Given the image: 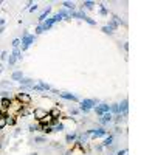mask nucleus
<instances>
[{
    "label": "nucleus",
    "mask_w": 155,
    "mask_h": 155,
    "mask_svg": "<svg viewBox=\"0 0 155 155\" xmlns=\"http://www.w3.org/2000/svg\"><path fill=\"white\" fill-rule=\"evenodd\" d=\"M99 104V99H93V98H87V99H81L79 101V112L84 115H89L90 110H93L95 106Z\"/></svg>",
    "instance_id": "f257e3e1"
},
{
    "label": "nucleus",
    "mask_w": 155,
    "mask_h": 155,
    "mask_svg": "<svg viewBox=\"0 0 155 155\" xmlns=\"http://www.w3.org/2000/svg\"><path fill=\"white\" fill-rule=\"evenodd\" d=\"M85 134H87L90 136V140H96V138H106V136L109 135V130L106 129V127H92V129L85 130Z\"/></svg>",
    "instance_id": "f03ea898"
},
{
    "label": "nucleus",
    "mask_w": 155,
    "mask_h": 155,
    "mask_svg": "<svg viewBox=\"0 0 155 155\" xmlns=\"http://www.w3.org/2000/svg\"><path fill=\"white\" fill-rule=\"evenodd\" d=\"M34 40H36V36L30 34L28 31H25V33L22 34V39H20V45H22V50H20V51H26V50L30 48V45L34 44Z\"/></svg>",
    "instance_id": "7ed1b4c3"
},
{
    "label": "nucleus",
    "mask_w": 155,
    "mask_h": 155,
    "mask_svg": "<svg viewBox=\"0 0 155 155\" xmlns=\"http://www.w3.org/2000/svg\"><path fill=\"white\" fill-rule=\"evenodd\" d=\"M61 20H62V19H61V16H59L57 12H56V14H54V16L48 17V19L45 20L44 24H40V25L44 26V30H45V31H48V30H51V28H53V25L56 24V22H61Z\"/></svg>",
    "instance_id": "20e7f679"
},
{
    "label": "nucleus",
    "mask_w": 155,
    "mask_h": 155,
    "mask_svg": "<svg viewBox=\"0 0 155 155\" xmlns=\"http://www.w3.org/2000/svg\"><path fill=\"white\" fill-rule=\"evenodd\" d=\"M31 92H51V85L44 82V81H39L37 84H34L33 87H31Z\"/></svg>",
    "instance_id": "39448f33"
},
{
    "label": "nucleus",
    "mask_w": 155,
    "mask_h": 155,
    "mask_svg": "<svg viewBox=\"0 0 155 155\" xmlns=\"http://www.w3.org/2000/svg\"><path fill=\"white\" fill-rule=\"evenodd\" d=\"M14 99H17L20 104H24V106H30L31 102H33V98L30 96V93H16V96Z\"/></svg>",
    "instance_id": "423d86ee"
},
{
    "label": "nucleus",
    "mask_w": 155,
    "mask_h": 155,
    "mask_svg": "<svg viewBox=\"0 0 155 155\" xmlns=\"http://www.w3.org/2000/svg\"><path fill=\"white\" fill-rule=\"evenodd\" d=\"M118 110H120V115H122L124 118L129 115V99L127 98L122 99V101L118 104Z\"/></svg>",
    "instance_id": "0eeeda50"
},
{
    "label": "nucleus",
    "mask_w": 155,
    "mask_h": 155,
    "mask_svg": "<svg viewBox=\"0 0 155 155\" xmlns=\"http://www.w3.org/2000/svg\"><path fill=\"white\" fill-rule=\"evenodd\" d=\"M95 113H96L98 116H101V115H104V113H107V112H110V106H109L107 102H101L99 106H95Z\"/></svg>",
    "instance_id": "6e6552de"
},
{
    "label": "nucleus",
    "mask_w": 155,
    "mask_h": 155,
    "mask_svg": "<svg viewBox=\"0 0 155 155\" xmlns=\"http://www.w3.org/2000/svg\"><path fill=\"white\" fill-rule=\"evenodd\" d=\"M112 120H113V115H112L110 112H107V113H104V115H101V116L98 118V122L102 127H106V126H109L112 122Z\"/></svg>",
    "instance_id": "1a4fd4ad"
},
{
    "label": "nucleus",
    "mask_w": 155,
    "mask_h": 155,
    "mask_svg": "<svg viewBox=\"0 0 155 155\" xmlns=\"http://www.w3.org/2000/svg\"><path fill=\"white\" fill-rule=\"evenodd\" d=\"M50 115H51V118L53 120H61L62 121V118H64V115H62V110H61V104L59 106H54L51 110L48 112Z\"/></svg>",
    "instance_id": "9d476101"
},
{
    "label": "nucleus",
    "mask_w": 155,
    "mask_h": 155,
    "mask_svg": "<svg viewBox=\"0 0 155 155\" xmlns=\"http://www.w3.org/2000/svg\"><path fill=\"white\" fill-rule=\"evenodd\" d=\"M59 96H61L62 99H67V101H71V102H79V98L76 96V95H73L70 92H61V93H57Z\"/></svg>",
    "instance_id": "9b49d317"
},
{
    "label": "nucleus",
    "mask_w": 155,
    "mask_h": 155,
    "mask_svg": "<svg viewBox=\"0 0 155 155\" xmlns=\"http://www.w3.org/2000/svg\"><path fill=\"white\" fill-rule=\"evenodd\" d=\"M51 127H53V132H64L65 130V122L61 120H53Z\"/></svg>",
    "instance_id": "f8f14e48"
},
{
    "label": "nucleus",
    "mask_w": 155,
    "mask_h": 155,
    "mask_svg": "<svg viewBox=\"0 0 155 155\" xmlns=\"http://www.w3.org/2000/svg\"><path fill=\"white\" fill-rule=\"evenodd\" d=\"M47 113H48V110H45V109H42V107H36L33 110V116H34L36 121H39V120H42Z\"/></svg>",
    "instance_id": "ddd939ff"
},
{
    "label": "nucleus",
    "mask_w": 155,
    "mask_h": 155,
    "mask_svg": "<svg viewBox=\"0 0 155 155\" xmlns=\"http://www.w3.org/2000/svg\"><path fill=\"white\" fill-rule=\"evenodd\" d=\"M33 110H34V109L31 107V106H24V107L20 109V112H19V115H17V116H24V118H26V116L33 115Z\"/></svg>",
    "instance_id": "4468645a"
},
{
    "label": "nucleus",
    "mask_w": 155,
    "mask_h": 155,
    "mask_svg": "<svg viewBox=\"0 0 155 155\" xmlns=\"http://www.w3.org/2000/svg\"><path fill=\"white\" fill-rule=\"evenodd\" d=\"M95 5H96V3H95V2H92V0H85V2H82V3H81L79 10H81V11H85V10H93V8H95Z\"/></svg>",
    "instance_id": "2eb2a0df"
},
{
    "label": "nucleus",
    "mask_w": 155,
    "mask_h": 155,
    "mask_svg": "<svg viewBox=\"0 0 155 155\" xmlns=\"http://www.w3.org/2000/svg\"><path fill=\"white\" fill-rule=\"evenodd\" d=\"M113 141H115V135H112V134H109L106 138H104V141H102V147L106 149V147H109V146H112L113 144Z\"/></svg>",
    "instance_id": "dca6fc26"
},
{
    "label": "nucleus",
    "mask_w": 155,
    "mask_h": 155,
    "mask_svg": "<svg viewBox=\"0 0 155 155\" xmlns=\"http://www.w3.org/2000/svg\"><path fill=\"white\" fill-rule=\"evenodd\" d=\"M76 140H78V134H76V132H70V134L65 135V143L67 144H73Z\"/></svg>",
    "instance_id": "f3484780"
},
{
    "label": "nucleus",
    "mask_w": 155,
    "mask_h": 155,
    "mask_svg": "<svg viewBox=\"0 0 155 155\" xmlns=\"http://www.w3.org/2000/svg\"><path fill=\"white\" fill-rule=\"evenodd\" d=\"M50 12H51V6H48V8H47V10H45V11L42 12V14H40V16H39V19H37V20H39V24H44V22H45V20H47V19H48Z\"/></svg>",
    "instance_id": "a211bd4d"
},
{
    "label": "nucleus",
    "mask_w": 155,
    "mask_h": 155,
    "mask_svg": "<svg viewBox=\"0 0 155 155\" xmlns=\"http://www.w3.org/2000/svg\"><path fill=\"white\" fill-rule=\"evenodd\" d=\"M85 16H87V14H85V11H71V19H81V20H82L84 19V17Z\"/></svg>",
    "instance_id": "6ab92c4d"
},
{
    "label": "nucleus",
    "mask_w": 155,
    "mask_h": 155,
    "mask_svg": "<svg viewBox=\"0 0 155 155\" xmlns=\"http://www.w3.org/2000/svg\"><path fill=\"white\" fill-rule=\"evenodd\" d=\"M20 85H26V87H31V85H34V79H31V78H22V79L19 81Z\"/></svg>",
    "instance_id": "aec40b11"
},
{
    "label": "nucleus",
    "mask_w": 155,
    "mask_h": 155,
    "mask_svg": "<svg viewBox=\"0 0 155 155\" xmlns=\"http://www.w3.org/2000/svg\"><path fill=\"white\" fill-rule=\"evenodd\" d=\"M33 141H34V143H37V144H44V143H48V140H47V135H36Z\"/></svg>",
    "instance_id": "412c9836"
},
{
    "label": "nucleus",
    "mask_w": 155,
    "mask_h": 155,
    "mask_svg": "<svg viewBox=\"0 0 155 155\" xmlns=\"http://www.w3.org/2000/svg\"><path fill=\"white\" fill-rule=\"evenodd\" d=\"M0 87L6 89L8 92H10V90H12V89H14V84H12L11 81H0Z\"/></svg>",
    "instance_id": "4be33fe9"
},
{
    "label": "nucleus",
    "mask_w": 155,
    "mask_h": 155,
    "mask_svg": "<svg viewBox=\"0 0 155 155\" xmlns=\"http://www.w3.org/2000/svg\"><path fill=\"white\" fill-rule=\"evenodd\" d=\"M16 122H17L16 115H10V113H6V124L8 126H16Z\"/></svg>",
    "instance_id": "5701e85b"
},
{
    "label": "nucleus",
    "mask_w": 155,
    "mask_h": 155,
    "mask_svg": "<svg viewBox=\"0 0 155 155\" xmlns=\"http://www.w3.org/2000/svg\"><path fill=\"white\" fill-rule=\"evenodd\" d=\"M22 78H24V73L20 70H16V71H12V75H11V81H20Z\"/></svg>",
    "instance_id": "b1692460"
},
{
    "label": "nucleus",
    "mask_w": 155,
    "mask_h": 155,
    "mask_svg": "<svg viewBox=\"0 0 155 155\" xmlns=\"http://www.w3.org/2000/svg\"><path fill=\"white\" fill-rule=\"evenodd\" d=\"M62 6H64V10H68V11H75V8H76V3H73V2H62Z\"/></svg>",
    "instance_id": "393cba45"
},
{
    "label": "nucleus",
    "mask_w": 155,
    "mask_h": 155,
    "mask_svg": "<svg viewBox=\"0 0 155 155\" xmlns=\"http://www.w3.org/2000/svg\"><path fill=\"white\" fill-rule=\"evenodd\" d=\"M11 54H12V56H14V57L17 59V61H20V59H22V51H20V48H14Z\"/></svg>",
    "instance_id": "a878e982"
},
{
    "label": "nucleus",
    "mask_w": 155,
    "mask_h": 155,
    "mask_svg": "<svg viewBox=\"0 0 155 155\" xmlns=\"http://www.w3.org/2000/svg\"><path fill=\"white\" fill-rule=\"evenodd\" d=\"M99 14H101L102 17H107L109 16V10L104 5H99Z\"/></svg>",
    "instance_id": "bb28decb"
},
{
    "label": "nucleus",
    "mask_w": 155,
    "mask_h": 155,
    "mask_svg": "<svg viewBox=\"0 0 155 155\" xmlns=\"http://www.w3.org/2000/svg\"><path fill=\"white\" fill-rule=\"evenodd\" d=\"M28 132H30V134L39 132V124H37V122H36V124H30V126H28Z\"/></svg>",
    "instance_id": "cd10ccee"
},
{
    "label": "nucleus",
    "mask_w": 155,
    "mask_h": 155,
    "mask_svg": "<svg viewBox=\"0 0 155 155\" xmlns=\"http://www.w3.org/2000/svg\"><path fill=\"white\" fill-rule=\"evenodd\" d=\"M112 20H115L118 26H121V25H124V26H126V22H124V20H122V19H121V17H120V16H113V19H112Z\"/></svg>",
    "instance_id": "c85d7f7f"
},
{
    "label": "nucleus",
    "mask_w": 155,
    "mask_h": 155,
    "mask_svg": "<svg viewBox=\"0 0 155 155\" xmlns=\"http://www.w3.org/2000/svg\"><path fill=\"white\" fill-rule=\"evenodd\" d=\"M93 150H95V152H96L98 155H102L104 147H102V144H96V146H93Z\"/></svg>",
    "instance_id": "c756f323"
},
{
    "label": "nucleus",
    "mask_w": 155,
    "mask_h": 155,
    "mask_svg": "<svg viewBox=\"0 0 155 155\" xmlns=\"http://www.w3.org/2000/svg\"><path fill=\"white\" fill-rule=\"evenodd\" d=\"M82 20H84V22H87V24H89V25H92V26H95V25H96V20H95V19H92V17H89V16H85Z\"/></svg>",
    "instance_id": "7c9ffc66"
},
{
    "label": "nucleus",
    "mask_w": 155,
    "mask_h": 155,
    "mask_svg": "<svg viewBox=\"0 0 155 155\" xmlns=\"http://www.w3.org/2000/svg\"><path fill=\"white\" fill-rule=\"evenodd\" d=\"M101 31H102L104 34H109V36H112V34H113V30H112V28H109L107 25H104L102 28H101Z\"/></svg>",
    "instance_id": "2f4dec72"
},
{
    "label": "nucleus",
    "mask_w": 155,
    "mask_h": 155,
    "mask_svg": "<svg viewBox=\"0 0 155 155\" xmlns=\"http://www.w3.org/2000/svg\"><path fill=\"white\" fill-rule=\"evenodd\" d=\"M110 113L112 115H118V113H120V110H118V104H112L110 106Z\"/></svg>",
    "instance_id": "473e14b6"
},
{
    "label": "nucleus",
    "mask_w": 155,
    "mask_h": 155,
    "mask_svg": "<svg viewBox=\"0 0 155 155\" xmlns=\"http://www.w3.org/2000/svg\"><path fill=\"white\" fill-rule=\"evenodd\" d=\"M107 26H109V28H112L113 31H115V30H118V28H120V26H118V25H116V22H115V20H109V24H107Z\"/></svg>",
    "instance_id": "72a5a7b5"
},
{
    "label": "nucleus",
    "mask_w": 155,
    "mask_h": 155,
    "mask_svg": "<svg viewBox=\"0 0 155 155\" xmlns=\"http://www.w3.org/2000/svg\"><path fill=\"white\" fill-rule=\"evenodd\" d=\"M16 62H17V59L12 56V54H10V56H8V65H14Z\"/></svg>",
    "instance_id": "f704fd0d"
},
{
    "label": "nucleus",
    "mask_w": 155,
    "mask_h": 155,
    "mask_svg": "<svg viewBox=\"0 0 155 155\" xmlns=\"http://www.w3.org/2000/svg\"><path fill=\"white\" fill-rule=\"evenodd\" d=\"M79 109L78 107H70V115H73V116H76V115H79Z\"/></svg>",
    "instance_id": "c9c22d12"
},
{
    "label": "nucleus",
    "mask_w": 155,
    "mask_h": 155,
    "mask_svg": "<svg viewBox=\"0 0 155 155\" xmlns=\"http://www.w3.org/2000/svg\"><path fill=\"white\" fill-rule=\"evenodd\" d=\"M34 31H36V34H42V33H44L45 30H44V26H42V25L39 24L37 26H36V30H34Z\"/></svg>",
    "instance_id": "e433bc0d"
},
{
    "label": "nucleus",
    "mask_w": 155,
    "mask_h": 155,
    "mask_svg": "<svg viewBox=\"0 0 155 155\" xmlns=\"http://www.w3.org/2000/svg\"><path fill=\"white\" fill-rule=\"evenodd\" d=\"M11 45H12V48H19L20 47V39H14Z\"/></svg>",
    "instance_id": "4c0bfd02"
},
{
    "label": "nucleus",
    "mask_w": 155,
    "mask_h": 155,
    "mask_svg": "<svg viewBox=\"0 0 155 155\" xmlns=\"http://www.w3.org/2000/svg\"><path fill=\"white\" fill-rule=\"evenodd\" d=\"M127 154V149H121V150H116L113 155H126Z\"/></svg>",
    "instance_id": "58836bf2"
},
{
    "label": "nucleus",
    "mask_w": 155,
    "mask_h": 155,
    "mask_svg": "<svg viewBox=\"0 0 155 155\" xmlns=\"http://www.w3.org/2000/svg\"><path fill=\"white\" fill-rule=\"evenodd\" d=\"M113 132H115V135H121V127L120 126H115V129H113Z\"/></svg>",
    "instance_id": "ea45409f"
},
{
    "label": "nucleus",
    "mask_w": 155,
    "mask_h": 155,
    "mask_svg": "<svg viewBox=\"0 0 155 155\" xmlns=\"http://www.w3.org/2000/svg\"><path fill=\"white\" fill-rule=\"evenodd\" d=\"M30 11H31V12L37 11V3H33V5H31V6H30Z\"/></svg>",
    "instance_id": "a19ab883"
},
{
    "label": "nucleus",
    "mask_w": 155,
    "mask_h": 155,
    "mask_svg": "<svg viewBox=\"0 0 155 155\" xmlns=\"http://www.w3.org/2000/svg\"><path fill=\"white\" fill-rule=\"evenodd\" d=\"M0 59H2V61L8 59V53H6V51H2V54H0Z\"/></svg>",
    "instance_id": "79ce46f5"
},
{
    "label": "nucleus",
    "mask_w": 155,
    "mask_h": 155,
    "mask_svg": "<svg viewBox=\"0 0 155 155\" xmlns=\"http://www.w3.org/2000/svg\"><path fill=\"white\" fill-rule=\"evenodd\" d=\"M61 155H73V149H68V150H65V152H62Z\"/></svg>",
    "instance_id": "37998d69"
},
{
    "label": "nucleus",
    "mask_w": 155,
    "mask_h": 155,
    "mask_svg": "<svg viewBox=\"0 0 155 155\" xmlns=\"http://www.w3.org/2000/svg\"><path fill=\"white\" fill-rule=\"evenodd\" d=\"M3 147H5V140H2V138H0V150H2Z\"/></svg>",
    "instance_id": "c03bdc74"
},
{
    "label": "nucleus",
    "mask_w": 155,
    "mask_h": 155,
    "mask_svg": "<svg viewBox=\"0 0 155 155\" xmlns=\"http://www.w3.org/2000/svg\"><path fill=\"white\" fill-rule=\"evenodd\" d=\"M19 135H20V129H16L14 134H12V136H19Z\"/></svg>",
    "instance_id": "a18cd8bd"
},
{
    "label": "nucleus",
    "mask_w": 155,
    "mask_h": 155,
    "mask_svg": "<svg viewBox=\"0 0 155 155\" xmlns=\"http://www.w3.org/2000/svg\"><path fill=\"white\" fill-rule=\"evenodd\" d=\"M0 26H5V19H2V17H0Z\"/></svg>",
    "instance_id": "49530a36"
},
{
    "label": "nucleus",
    "mask_w": 155,
    "mask_h": 155,
    "mask_svg": "<svg viewBox=\"0 0 155 155\" xmlns=\"http://www.w3.org/2000/svg\"><path fill=\"white\" fill-rule=\"evenodd\" d=\"M122 47H124V50H126V51H127V50H129V44H127V42H126L124 45H122Z\"/></svg>",
    "instance_id": "de8ad7c7"
},
{
    "label": "nucleus",
    "mask_w": 155,
    "mask_h": 155,
    "mask_svg": "<svg viewBox=\"0 0 155 155\" xmlns=\"http://www.w3.org/2000/svg\"><path fill=\"white\" fill-rule=\"evenodd\" d=\"M3 31H5V26H0V34H2Z\"/></svg>",
    "instance_id": "09e8293b"
},
{
    "label": "nucleus",
    "mask_w": 155,
    "mask_h": 155,
    "mask_svg": "<svg viewBox=\"0 0 155 155\" xmlns=\"http://www.w3.org/2000/svg\"><path fill=\"white\" fill-rule=\"evenodd\" d=\"M2 71H3V67H2V65H0V73H2Z\"/></svg>",
    "instance_id": "8fccbe9b"
},
{
    "label": "nucleus",
    "mask_w": 155,
    "mask_h": 155,
    "mask_svg": "<svg viewBox=\"0 0 155 155\" xmlns=\"http://www.w3.org/2000/svg\"><path fill=\"white\" fill-rule=\"evenodd\" d=\"M30 155H37V154H36V152H33V154H30Z\"/></svg>",
    "instance_id": "3c124183"
},
{
    "label": "nucleus",
    "mask_w": 155,
    "mask_h": 155,
    "mask_svg": "<svg viewBox=\"0 0 155 155\" xmlns=\"http://www.w3.org/2000/svg\"><path fill=\"white\" fill-rule=\"evenodd\" d=\"M0 99H2V96H0Z\"/></svg>",
    "instance_id": "603ef678"
}]
</instances>
